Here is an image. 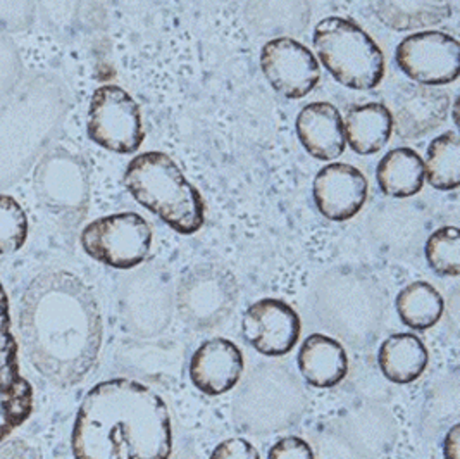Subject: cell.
I'll return each mask as SVG.
<instances>
[{
	"label": "cell",
	"mask_w": 460,
	"mask_h": 459,
	"mask_svg": "<svg viewBox=\"0 0 460 459\" xmlns=\"http://www.w3.org/2000/svg\"><path fill=\"white\" fill-rule=\"evenodd\" d=\"M426 259L441 276H459L460 231L456 227L437 230L426 242Z\"/></svg>",
	"instance_id": "obj_24"
},
{
	"label": "cell",
	"mask_w": 460,
	"mask_h": 459,
	"mask_svg": "<svg viewBox=\"0 0 460 459\" xmlns=\"http://www.w3.org/2000/svg\"><path fill=\"white\" fill-rule=\"evenodd\" d=\"M11 328L9 299L0 284V438L22 425L33 410V391L20 372L18 344Z\"/></svg>",
	"instance_id": "obj_10"
},
{
	"label": "cell",
	"mask_w": 460,
	"mask_h": 459,
	"mask_svg": "<svg viewBox=\"0 0 460 459\" xmlns=\"http://www.w3.org/2000/svg\"><path fill=\"white\" fill-rule=\"evenodd\" d=\"M28 216L11 195H0V254L20 251L28 238Z\"/></svg>",
	"instance_id": "obj_25"
},
{
	"label": "cell",
	"mask_w": 460,
	"mask_h": 459,
	"mask_svg": "<svg viewBox=\"0 0 460 459\" xmlns=\"http://www.w3.org/2000/svg\"><path fill=\"white\" fill-rule=\"evenodd\" d=\"M428 349L418 335L395 334L388 337L377 353L383 375L394 383H411L422 375L428 366Z\"/></svg>",
	"instance_id": "obj_20"
},
{
	"label": "cell",
	"mask_w": 460,
	"mask_h": 459,
	"mask_svg": "<svg viewBox=\"0 0 460 459\" xmlns=\"http://www.w3.org/2000/svg\"><path fill=\"white\" fill-rule=\"evenodd\" d=\"M398 68L419 85H447L460 73V45L443 32H419L398 43Z\"/></svg>",
	"instance_id": "obj_8"
},
{
	"label": "cell",
	"mask_w": 460,
	"mask_h": 459,
	"mask_svg": "<svg viewBox=\"0 0 460 459\" xmlns=\"http://www.w3.org/2000/svg\"><path fill=\"white\" fill-rule=\"evenodd\" d=\"M75 459H169L172 428L164 399L140 382L114 378L84 396L71 434Z\"/></svg>",
	"instance_id": "obj_2"
},
{
	"label": "cell",
	"mask_w": 460,
	"mask_h": 459,
	"mask_svg": "<svg viewBox=\"0 0 460 459\" xmlns=\"http://www.w3.org/2000/svg\"><path fill=\"white\" fill-rule=\"evenodd\" d=\"M18 327L33 368L69 389L95 368L102 347V314L92 289L73 273L37 274L22 292Z\"/></svg>",
	"instance_id": "obj_1"
},
{
	"label": "cell",
	"mask_w": 460,
	"mask_h": 459,
	"mask_svg": "<svg viewBox=\"0 0 460 459\" xmlns=\"http://www.w3.org/2000/svg\"><path fill=\"white\" fill-rule=\"evenodd\" d=\"M377 184L390 197H412L424 185V163L416 150L398 147L390 150L377 165Z\"/></svg>",
	"instance_id": "obj_21"
},
{
	"label": "cell",
	"mask_w": 460,
	"mask_h": 459,
	"mask_svg": "<svg viewBox=\"0 0 460 459\" xmlns=\"http://www.w3.org/2000/svg\"><path fill=\"white\" fill-rule=\"evenodd\" d=\"M424 178L438 190H456L460 184V142L456 131L437 137L426 150Z\"/></svg>",
	"instance_id": "obj_23"
},
{
	"label": "cell",
	"mask_w": 460,
	"mask_h": 459,
	"mask_svg": "<svg viewBox=\"0 0 460 459\" xmlns=\"http://www.w3.org/2000/svg\"><path fill=\"white\" fill-rule=\"evenodd\" d=\"M88 137L111 152L131 154L144 144L146 133L140 107L116 85L95 90L88 109Z\"/></svg>",
	"instance_id": "obj_7"
},
{
	"label": "cell",
	"mask_w": 460,
	"mask_h": 459,
	"mask_svg": "<svg viewBox=\"0 0 460 459\" xmlns=\"http://www.w3.org/2000/svg\"><path fill=\"white\" fill-rule=\"evenodd\" d=\"M125 185L138 204L174 231L191 235L202 229L204 199L168 154L154 150L137 156L126 167Z\"/></svg>",
	"instance_id": "obj_3"
},
{
	"label": "cell",
	"mask_w": 460,
	"mask_h": 459,
	"mask_svg": "<svg viewBox=\"0 0 460 459\" xmlns=\"http://www.w3.org/2000/svg\"><path fill=\"white\" fill-rule=\"evenodd\" d=\"M313 192L323 216L332 221H347L366 204L367 180L356 166L333 163L315 175Z\"/></svg>",
	"instance_id": "obj_13"
},
{
	"label": "cell",
	"mask_w": 460,
	"mask_h": 459,
	"mask_svg": "<svg viewBox=\"0 0 460 459\" xmlns=\"http://www.w3.org/2000/svg\"><path fill=\"white\" fill-rule=\"evenodd\" d=\"M300 318L279 299L253 302L243 314L242 332L252 347L264 356H285L292 351L300 337Z\"/></svg>",
	"instance_id": "obj_11"
},
{
	"label": "cell",
	"mask_w": 460,
	"mask_h": 459,
	"mask_svg": "<svg viewBox=\"0 0 460 459\" xmlns=\"http://www.w3.org/2000/svg\"><path fill=\"white\" fill-rule=\"evenodd\" d=\"M445 310L441 293L426 282H414L402 289L397 311L402 321L414 330H428L437 325Z\"/></svg>",
	"instance_id": "obj_22"
},
{
	"label": "cell",
	"mask_w": 460,
	"mask_h": 459,
	"mask_svg": "<svg viewBox=\"0 0 460 459\" xmlns=\"http://www.w3.org/2000/svg\"><path fill=\"white\" fill-rule=\"evenodd\" d=\"M238 299V284L228 270L202 265L190 270L178 287V310L193 328L206 330L230 318Z\"/></svg>",
	"instance_id": "obj_6"
},
{
	"label": "cell",
	"mask_w": 460,
	"mask_h": 459,
	"mask_svg": "<svg viewBox=\"0 0 460 459\" xmlns=\"http://www.w3.org/2000/svg\"><path fill=\"white\" fill-rule=\"evenodd\" d=\"M296 135L319 161H333L345 150V128L340 111L328 103L307 104L296 116Z\"/></svg>",
	"instance_id": "obj_15"
},
{
	"label": "cell",
	"mask_w": 460,
	"mask_h": 459,
	"mask_svg": "<svg viewBox=\"0 0 460 459\" xmlns=\"http://www.w3.org/2000/svg\"><path fill=\"white\" fill-rule=\"evenodd\" d=\"M210 459H261V456L249 440L228 438L216 446Z\"/></svg>",
	"instance_id": "obj_27"
},
{
	"label": "cell",
	"mask_w": 460,
	"mask_h": 459,
	"mask_svg": "<svg viewBox=\"0 0 460 459\" xmlns=\"http://www.w3.org/2000/svg\"><path fill=\"white\" fill-rule=\"evenodd\" d=\"M460 427L456 425L445 437L443 456L445 459H459Z\"/></svg>",
	"instance_id": "obj_29"
},
{
	"label": "cell",
	"mask_w": 460,
	"mask_h": 459,
	"mask_svg": "<svg viewBox=\"0 0 460 459\" xmlns=\"http://www.w3.org/2000/svg\"><path fill=\"white\" fill-rule=\"evenodd\" d=\"M243 374V355L226 338L204 342L190 361L193 385L208 396H221L231 391Z\"/></svg>",
	"instance_id": "obj_14"
},
{
	"label": "cell",
	"mask_w": 460,
	"mask_h": 459,
	"mask_svg": "<svg viewBox=\"0 0 460 459\" xmlns=\"http://www.w3.org/2000/svg\"><path fill=\"white\" fill-rule=\"evenodd\" d=\"M298 370L317 389H330L349 372V357L340 342L328 335L307 337L298 351Z\"/></svg>",
	"instance_id": "obj_16"
},
{
	"label": "cell",
	"mask_w": 460,
	"mask_h": 459,
	"mask_svg": "<svg viewBox=\"0 0 460 459\" xmlns=\"http://www.w3.org/2000/svg\"><path fill=\"white\" fill-rule=\"evenodd\" d=\"M314 47L321 63L338 84L371 90L385 76V58L376 42L354 22L326 18L315 26Z\"/></svg>",
	"instance_id": "obj_4"
},
{
	"label": "cell",
	"mask_w": 460,
	"mask_h": 459,
	"mask_svg": "<svg viewBox=\"0 0 460 459\" xmlns=\"http://www.w3.org/2000/svg\"><path fill=\"white\" fill-rule=\"evenodd\" d=\"M377 20L395 32H411L445 22L452 0H371Z\"/></svg>",
	"instance_id": "obj_19"
},
{
	"label": "cell",
	"mask_w": 460,
	"mask_h": 459,
	"mask_svg": "<svg viewBox=\"0 0 460 459\" xmlns=\"http://www.w3.org/2000/svg\"><path fill=\"white\" fill-rule=\"evenodd\" d=\"M82 248L95 261L116 270H131L146 261L152 248V230L137 212L99 218L82 231Z\"/></svg>",
	"instance_id": "obj_5"
},
{
	"label": "cell",
	"mask_w": 460,
	"mask_h": 459,
	"mask_svg": "<svg viewBox=\"0 0 460 459\" xmlns=\"http://www.w3.org/2000/svg\"><path fill=\"white\" fill-rule=\"evenodd\" d=\"M0 459H43L42 453L22 438H11L0 444Z\"/></svg>",
	"instance_id": "obj_28"
},
{
	"label": "cell",
	"mask_w": 460,
	"mask_h": 459,
	"mask_svg": "<svg viewBox=\"0 0 460 459\" xmlns=\"http://www.w3.org/2000/svg\"><path fill=\"white\" fill-rule=\"evenodd\" d=\"M268 459H314V453L305 440L285 437L272 446Z\"/></svg>",
	"instance_id": "obj_26"
},
{
	"label": "cell",
	"mask_w": 460,
	"mask_h": 459,
	"mask_svg": "<svg viewBox=\"0 0 460 459\" xmlns=\"http://www.w3.org/2000/svg\"><path fill=\"white\" fill-rule=\"evenodd\" d=\"M343 128L345 140L352 150L360 156H371L388 144L394 131V120L386 105L369 103L350 107Z\"/></svg>",
	"instance_id": "obj_17"
},
{
	"label": "cell",
	"mask_w": 460,
	"mask_h": 459,
	"mask_svg": "<svg viewBox=\"0 0 460 459\" xmlns=\"http://www.w3.org/2000/svg\"><path fill=\"white\" fill-rule=\"evenodd\" d=\"M247 18L262 35H298L311 20V5L307 0H247Z\"/></svg>",
	"instance_id": "obj_18"
},
{
	"label": "cell",
	"mask_w": 460,
	"mask_h": 459,
	"mask_svg": "<svg viewBox=\"0 0 460 459\" xmlns=\"http://www.w3.org/2000/svg\"><path fill=\"white\" fill-rule=\"evenodd\" d=\"M394 128L400 139L414 140L437 130L450 111L448 95L429 85H405L394 97Z\"/></svg>",
	"instance_id": "obj_12"
},
{
	"label": "cell",
	"mask_w": 460,
	"mask_h": 459,
	"mask_svg": "<svg viewBox=\"0 0 460 459\" xmlns=\"http://www.w3.org/2000/svg\"><path fill=\"white\" fill-rule=\"evenodd\" d=\"M261 68L272 88L287 99H302L321 80L314 54L292 37H278L261 50Z\"/></svg>",
	"instance_id": "obj_9"
}]
</instances>
